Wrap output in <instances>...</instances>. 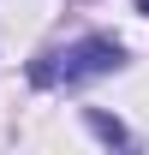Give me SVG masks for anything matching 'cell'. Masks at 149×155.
I'll return each mask as SVG.
<instances>
[{"instance_id":"cell-3","label":"cell","mask_w":149,"mask_h":155,"mask_svg":"<svg viewBox=\"0 0 149 155\" xmlns=\"http://www.w3.org/2000/svg\"><path fill=\"white\" fill-rule=\"evenodd\" d=\"M137 12H149V0H137Z\"/></svg>"},{"instance_id":"cell-1","label":"cell","mask_w":149,"mask_h":155,"mask_svg":"<svg viewBox=\"0 0 149 155\" xmlns=\"http://www.w3.org/2000/svg\"><path fill=\"white\" fill-rule=\"evenodd\" d=\"M125 66V48L113 36H78L66 48H48V54L30 66V84L36 90H72V84H90V78H108Z\"/></svg>"},{"instance_id":"cell-2","label":"cell","mask_w":149,"mask_h":155,"mask_svg":"<svg viewBox=\"0 0 149 155\" xmlns=\"http://www.w3.org/2000/svg\"><path fill=\"white\" fill-rule=\"evenodd\" d=\"M84 119H90V131L101 137V143H125V125H119V119H108V114H95V107H90Z\"/></svg>"}]
</instances>
